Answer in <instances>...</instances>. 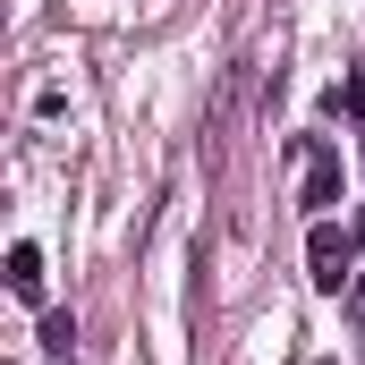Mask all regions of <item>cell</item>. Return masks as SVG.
Wrapping results in <instances>:
<instances>
[{
    "mask_svg": "<svg viewBox=\"0 0 365 365\" xmlns=\"http://www.w3.org/2000/svg\"><path fill=\"white\" fill-rule=\"evenodd\" d=\"M349 297H357V323H365V280H357V289H349Z\"/></svg>",
    "mask_w": 365,
    "mask_h": 365,
    "instance_id": "cell-6",
    "label": "cell"
},
{
    "mask_svg": "<svg viewBox=\"0 0 365 365\" xmlns=\"http://www.w3.org/2000/svg\"><path fill=\"white\" fill-rule=\"evenodd\" d=\"M357 255H365V247L331 230V212L306 230V272H314V289H331V297H340V289H357Z\"/></svg>",
    "mask_w": 365,
    "mask_h": 365,
    "instance_id": "cell-1",
    "label": "cell"
},
{
    "mask_svg": "<svg viewBox=\"0 0 365 365\" xmlns=\"http://www.w3.org/2000/svg\"><path fill=\"white\" fill-rule=\"evenodd\" d=\"M331 110H349V119H365V68H349V77L331 86Z\"/></svg>",
    "mask_w": 365,
    "mask_h": 365,
    "instance_id": "cell-5",
    "label": "cell"
},
{
    "mask_svg": "<svg viewBox=\"0 0 365 365\" xmlns=\"http://www.w3.org/2000/svg\"><path fill=\"white\" fill-rule=\"evenodd\" d=\"M340 187H349V170H340V153L331 145H306V204H314V221L340 204Z\"/></svg>",
    "mask_w": 365,
    "mask_h": 365,
    "instance_id": "cell-2",
    "label": "cell"
},
{
    "mask_svg": "<svg viewBox=\"0 0 365 365\" xmlns=\"http://www.w3.org/2000/svg\"><path fill=\"white\" fill-rule=\"evenodd\" d=\"M9 289H17V297H26V306H34V297H43V247H26V238H17V247H9Z\"/></svg>",
    "mask_w": 365,
    "mask_h": 365,
    "instance_id": "cell-3",
    "label": "cell"
},
{
    "mask_svg": "<svg viewBox=\"0 0 365 365\" xmlns=\"http://www.w3.org/2000/svg\"><path fill=\"white\" fill-rule=\"evenodd\" d=\"M68 340H77V323H68V306H51V314H43V349H51V365H60V357H77Z\"/></svg>",
    "mask_w": 365,
    "mask_h": 365,
    "instance_id": "cell-4",
    "label": "cell"
}]
</instances>
